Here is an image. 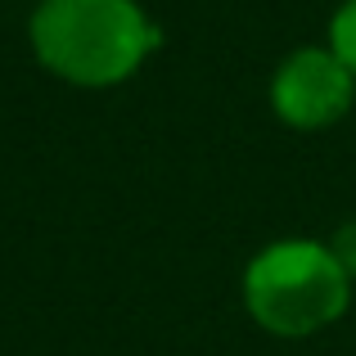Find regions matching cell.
Instances as JSON below:
<instances>
[{"mask_svg":"<svg viewBox=\"0 0 356 356\" xmlns=\"http://www.w3.org/2000/svg\"><path fill=\"white\" fill-rule=\"evenodd\" d=\"M27 45L50 77L113 90L145 68L158 27L140 0H41L27 18Z\"/></svg>","mask_w":356,"mask_h":356,"instance_id":"obj_1","label":"cell"},{"mask_svg":"<svg viewBox=\"0 0 356 356\" xmlns=\"http://www.w3.org/2000/svg\"><path fill=\"white\" fill-rule=\"evenodd\" d=\"M352 284L330 239L298 235L252 252L239 275V302L270 339H316L348 316Z\"/></svg>","mask_w":356,"mask_h":356,"instance_id":"obj_2","label":"cell"},{"mask_svg":"<svg viewBox=\"0 0 356 356\" xmlns=\"http://www.w3.org/2000/svg\"><path fill=\"white\" fill-rule=\"evenodd\" d=\"M356 104V77L330 45H298L270 72V113L293 131L339 127Z\"/></svg>","mask_w":356,"mask_h":356,"instance_id":"obj_3","label":"cell"},{"mask_svg":"<svg viewBox=\"0 0 356 356\" xmlns=\"http://www.w3.org/2000/svg\"><path fill=\"white\" fill-rule=\"evenodd\" d=\"M325 45L348 63V72L356 77V0H343L330 14V36H325Z\"/></svg>","mask_w":356,"mask_h":356,"instance_id":"obj_4","label":"cell"},{"mask_svg":"<svg viewBox=\"0 0 356 356\" xmlns=\"http://www.w3.org/2000/svg\"><path fill=\"white\" fill-rule=\"evenodd\" d=\"M330 248H334V257L343 261V270L356 280V217L352 221H343L339 230L330 235Z\"/></svg>","mask_w":356,"mask_h":356,"instance_id":"obj_5","label":"cell"}]
</instances>
